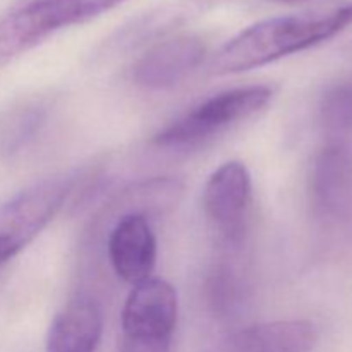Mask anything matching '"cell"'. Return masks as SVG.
Listing matches in <instances>:
<instances>
[{
  "label": "cell",
  "instance_id": "obj_1",
  "mask_svg": "<svg viewBox=\"0 0 352 352\" xmlns=\"http://www.w3.org/2000/svg\"><path fill=\"white\" fill-rule=\"evenodd\" d=\"M352 24V3L323 12L260 21L227 41L215 55V74H239L337 36Z\"/></svg>",
  "mask_w": 352,
  "mask_h": 352
},
{
  "label": "cell",
  "instance_id": "obj_2",
  "mask_svg": "<svg viewBox=\"0 0 352 352\" xmlns=\"http://www.w3.org/2000/svg\"><path fill=\"white\" fill-rule=\"evenodd\" d=\"M126 0H16L0 14V67L64 28L95 19Z\"/></svg>",
  "mask_w": 352,
  "mask_h": 352
},
{
  "label": "cell",
  "instance_id": "obj_3",
  "mask_svg": "<svg viewBox=\"0 0 352 352\" xmlns=\"http://www.w3.org/2000/svg\"><path fill=\"white\" fill-rule=\"evenodd\" d=\"M270 86L253 85L213 95L186 112L153 138L160 148H192L206 143L234 124L250 119L272 100Z\"/></svg>",
  "mask_w": 352,
  "mask_h": 352
},
{
  "label": "cell",
  "instance_id": "obj_4",
  "mask_svg": "<svg viewBox=\"0 0 352 352\" xmlns=\"http://www.w3.org/2000/svg\"><path fill=\"white\" fill-rule=\"evenodd\" d=\"M177 316V291L168 282L150 277L133 285L120 316V352H167Z\"/></svg>",
  "mask_w": 352,
  "mask_h": 352
},
{
  "label": "cell",
  "instance_id": "obj_5",
  "mask_svg": "<svg viewBox=\"0 0 352 352\" xmlns=\"http://www.w3.org/2000/svg\"><path fill=\"white\" fill-rule=\"evenodd\" d=\"M251 205V175L243 162H226L203 191V208L213 229L229 243H237L246 227Z\"/></svg>",
  "mask_w": 352,
  "mask_h": 352
},
{
  "label": "cell",
  "instance_id": "obj_6",
  "mask_svg": "<svg viewBox=\"0 0 352 352\" xmlns=\"http://www.w3.org/2000/svg\"><path fill=\"white\" fill-rule=\"evenodd\" d=\"M107 251L117 277L131 285L148 280L157 263V237L148 217L129 212L117 219L109 234Z\"/></svg>",
  "mask_w": 352,
  "mask_h": 352
},
{
  "label": "cell",
  "instance_id": "obj_7",
  "mask_svg": "<svg viewBox=\"0 0 352 352\" xmlns=\"http://www.w3.org/2000/svg\"><path fill=\"white\" fill-rule=\"evenodd\" d=\"M205 58V45L196 36H175L144 52L133 67V78L148 89L177 85Z\"/></svg>",
  "mask_w": 352,
  "mask_h": 352
},
{
  "label": "cell",
  "instance_id": "obj_8",
  "mask_svg": "<svg viewBox=\"0 0 352 352\" xmlns=\"http://www.w3.org/2000/svg\"><path fill=\"white\" fill-rule=\"evenodd\" d=\"M318 329L309 320H282L241 330L220 352H309Z\"/></svg>",
  "mask_w": 352,
  "mask_h": 352
},
{
  "label": "cell",
  "instance_id": "obj_9",
  "mask_svg": "<svg viewBox=\"0 0 352 352\" xmlns=\"http://www.w3.org/2000/svg\"><path fill=\"white\" fill-rule=\"evenodd\" d=\"M102 311L91 299L67 302L55 316L48 333L47 352H95L102 337Z\"/></svg>",
  "mask_w": 352,
  "mask_h": 352
},
{
  "label": "cell",
  "instance_id": "obj_10",
  "mask_svg": "<svg viewBox=\"0 0 352 352\" xmlns=\"http://www.w3.org/2000/svg\"><path fill=\"white\" fill-rule=\"evenodd\" d=\"M352 165L342 148H325L313 168V196L322 212L336 213L344 206L351 188Z\"/></svg>",
  "mask_w": 352,
  "mask_h": 352
},
{
  "label": "cell",
  "instance_id": "obj_11",
  "mask_svg": "<svg viewBox=\"0 0 352 352\" xmlns=\"http://www.w3.org/2000/svg\"><path fill=\"white\" fill-rule=\"evenodd\" d=\"M323 122L336 131H352V85L327 93L322 105Z\"/></svg>",
  "mask_w": 352,
  "mask_h": 352
},
{
  "label": "cell",
  "instance_id": "obj_12",
  "mask_svg": "<svg viewBox=\"0 0 352 352\" xmlns=\"http://www.w3.org/2000/svg\"><path fill=\"white\" fill-rule=\"evenodd\" d=\"M275 2H284V3H301V2H309V0H275Z\"/></svg>",
  "mask_w": 352,
  "mask_h": 352
}]
</instances>
